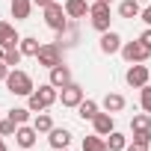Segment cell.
Masks as SVG:
<instances>
[{"label":"cell","instance_id":"cell-1","mask_svg":"<svg viewBox=\"0 0 151 151\" xmlns=\"http://www.w3.org/2000/svg\"><path fill=\"white\" fill-rule=\"evenodd\" d=\"M59 101V89L56 86H50V83H45V86H39V89H33V95L27 98V107L33 110V113H45L50 104H56Z\"/></svg>","mask_w":151,"mask_h":151},{"label":"cell","instance_id":"cell-2","mask_svg":"<svg viewBox=\"0 0 151 151\" xmlns=\"http://www.w3.org/2000/svg\"><path fill=\"white\" fill-rule=\"evenodd\" d=\"M6 89L12 92V95H21V98H30L33 95V77L27 71H21V68H12L9 71V77H6Z\"/></svg>","mask_w":151,"mask_h":151},{"label":"cell","instance_id":"cell-3","mask_svg":"<svg viewBox=\"0 0 151 151\" xmlns=\"http://www.w3.org/2000/svg\"><path fill=\"white\" fill-rule=\"evenodd\" d=\"M110 3H104V0H95V3L89 6V24L98 30V33H107L110 30Z\"/></svg>","mask_w":151,"mask_h":151},{"label":"cell","instance_id":"cell-4","mask_svg":"<svg viewBox=\"0 0 151 151\" xmlns=\"http://www.w3.org/2000/svg\"><path fill=\"white\" fill-rule=\"evenodd\" d=\"M42 12H45V24H47L53 33H59V30H65V27H68V15H65V6H59L56 0H53L50 6H45Z\"/></svg>","mask_w":151,"mask_h":151},{"label":"cell","instance_id":"cell-5","mask_svg":"<svg viewBox=\"0 0 151 151\" xmlns=\"http://www.w3.org/2000/svg\"><path fill=\"white\" fill-rule=\"evenodd\" d=\"M130 133H133L136 142L151 145V113H139V116H133V119H130Z\"/></svg>","mask_w":151,"mask_h":151},{"label":"cell","instance_id":"cell-6","mask_svg":"<svg viewBox=\"0 0 151 151\" xmlns=\"http://www.w3.org/2000/svg\"><path fill=\"white\" fill-rule=\"evenodd\" d=\"M119 53L124 56V62H130V65H133V62H145V59L151 56V47H145V45L136 39V42H124Z\"/></svg>","mask_w":151,"mask_h":151},{"label":"cell","instance_id":"cell-7","mask_svg":"<svg viewBox=\"0 0 151 151\" xmlns=\"http://www.w3.org/2000/svg\"><path fill=\"white\" fill-rule=\"evenodd\" d=\"M124 80H127V86L142 89V86H148V80H151V71H148L145 62H133V65L127 68V74H124Z\"/></svg>","mask_w":151,"mask_h":151},{"label":"cell","instance_id":"cell-8","mask_svg":"<svg viewBox=\"0 0 151 151\" xmlns=\"http://www.w3.org/2000/svg\"><path fill=\"white\" fill-rule=\"evenodd\" d=\"M39 65H45V68H53V65H59L62 62V47L56 45V42H47V45H42V50H39Z\"/></svg>","mask_w":151,"mask_h":151},{"label":"cell","instance_id":"cell-9","mask_svg":"<svg viewBox=\"0 0 151 151\" xmlns=\"http://www.w3.org/2000/svg\"><path fill=\"white\" fill-rule=\"evenodd\" d=\"M122 36L116 33V30H107V33H101V39H98V47H101V53H107V56H113V53H119L122 50Z\"/></svg>","mask_w":151,"mask_h":151},{"label":"cell","instance_id":"cell-10","mask_svg":"<svg viewBox=\"0 0 151 151\" xmlns=\"http://www.w3.org/2000/svg\"><path fill=\"white\" fill-rule=\"evenodd\" d=\"M59 101H62V107H80V101H83V86H80V83H68V86L59 92Z\"/></svg>","mask_w":151,"mask_h":151},{"label":"cell","instance_id":"cell-11","mask_svg":"<svg viewBox=\"0 0 151 151\" xmlns=\"http://www.w3.org/2000/svg\"><path fill=\"white\" fill-rule=\"evenodd\" d=\"M50 86H56V89H65L68 83H74L71 80V68L65 65V62H59V65H53L50 68V80H47Z\"/></svg>","mask_w":151,"mask_h":151},{"label":"cell","instance_id":"cell-12","mask_svg":"<svg viewBox=\"0 0 151 151\" xmlns=\"http://www.w3.org/2000/svg\"><path fill=\"white\" fill-rule=\"evenodd\" d=\"M36 139H39V130H36V127H30V124H18V130H15V142H18L24 151H30V148L36 145Z\"/></svg>","mask_w":151,"mask_h":151},{"label":"cell","instance_id":"cell-13","mask_svg":"<svg viewBox=\"0 0 151 151\" xmlns=\"http://www.w3.org/2000/svg\"><path fill=\"white\" fill-rule=\"evenodd\" d=\"M0 45H3L6 50H9V47H18V45H21V36L15 33V27H12L9 21H0Z\"/></svg>","mask_w":151,"mask_h":151},{"label":"cell","instance_id":"cell-14","mask_svg":"<svg viewBox=\"0 0 151 151\" xmlns=\"http://www.w3.org/2000/svg\"><path fill=\"white\" fill-rule=\"evenodd\" d=\"M92 127H95V133H98V136H107V133H113V130H116L113 113H98V116L92 119Z\"/></svg>","mask_w":151,"mask_h":151},{"label":"cell","instance_id":"cell-15","mask_svg":"<svg viewBox=\"0 0 151 151\" xmlns=\"http://www.w3.org/2000/svg\"><path fill=\"white\" fill-rule=\"evenodd\" d=\"M47 142H50L53 151H62V148H68V142H71V130H68V127H53L50 136H47Z\"/></svg>","mask_w":151,"mask_h":151},{"label":"cell","instance_id":"cell-16","mask_svg":"<svg viewBox=\"0 0 151 151\" xmlns=\"http://www.w3.org/2000/svg\"><path fill=\"white\" fill-rule=\"evenodd\" d=\"M89 6H92V3H86V0H65V15H68L71 21L86 18V15H89Z\"/></svg>","mask_w":151,"mask_h":151},{"label":"cell","instance_id":"cell-17","mask_svg":"<svg viewBox=\"0 0 151 151\" xmlns=\"http://www.w3.org/2000/svg\"><path fill=\"white\" fill-rule=\"evenodd\" d=\"M56 45H59V47H71V45H77V27H74V21H68V27L56 33Z\"/></svg>","mask_w":151,"mask_h":151},{"label":"cell","instance_id":"cell-18","mask_svg":"<svg viewBox=\"0 0 151 151\" xmlns=\"http://www.w3.org/2000/svg\"><path fill=\"white\" fill-rule=\"evenodd\" d=\"M119 15H122V18H127V21L139 18V15H142L139 0H122V3H119Z\"/></svg>","mask_w":151,"mask_h":151},{"label":"cell","instance_id":"cell-19","mask_svg":"<svg viewBox=\"0 0 151 151\" xmlns=\"http://www.w3.org/2000/svg\"><path fill=\"white\" fill-rule=\"evenodd\" d=\"M124 104H127V101H124V95H119V92H107V95H104V110H107V113H122Z\"/></svg>","mask_w":151,"mask_h":151},{"label":"cell","instance_id":"cell-20","mask_svg":"<svg viewBox=\"0 0 151 151\" xmlns=\"http://www.w3.org/2000/svg\"><path fill=\"white\" fill-rule=\"evenodd\" d=\"M33 12V0H12V18L15 21H27Z\"/></svg>","mask_w":151,"mask_h":151},{"label":"cell","instance_id":"cell-21","mask_svg":"<svg viewBox=\"0 0 151 151\" xmlns=\"http://www.w3.org/2000/svg\"><path fill=\"white\" fill-rule=\"evenodd\" d=\"M98 113H101V110H98V104H95L92 98H83V101H80V107H77V116H80L83 122H92Z\"/></svg>","mask_w":151,"mask_h":151},{"label":"cell","instance_id":"cell-22","mask_svg":"<svg viewBox=\"0 0 151 151\" xmlns=\"http://www.w3.org/2000/svg\"><path fill=\"white\" fill-rule=\"evenodd\" d=\"M83 151H110L107 148V136H98V133L83 136Z\"/></svg>","mask_w":151,"mask_h":151},{"label":"cell","instance_id":"cell-23","mask_svg":"<svg viewBox=\"0 0 151 151\" xmlns=\"http://www.w3.org/2000/svg\"><path fill=\"white\" fill-rule=\"evenodd\" d=\"M107 148H110V151H124V148H127V136L119 133V130L107 133Z\"/></svg>","mask_w":151,"mask_h":151},{"label":"cell","instance_id":"cell-24","mask_svg":"<svg viewBox=\"0 0 151 151\" xmlns=\"http://www.w3.org/2000/svg\"><path fill=\"white\" fill-rule=\"evenodd\" d=\"M21 53L24 56H39V50H42V45H39V39H33V36H27V39H21Z\"/></svg>","mask_w":151,"mask_h":151},{"label":"cell","instance_id":"cell-25","mask_svg":"<svg viewBox=\"0 0 151 151\" xmlns=\"http://www.w3.org/2000/svg\"><path fill=\"white\" fill-rule=\"evenodd\" d=\"M33 127H36L39 133H50V130H53V119H50L47 113H39V116L33 119Z\"/></svg>","mask_w":151,"mask_h":151},{"label":"cell","instance_id":"cell-26","mask_svg":"<svg viewBox=\"0 0 151 151\" xmlns=\"http://www.w3.org/2000/svg\"><path fill=\"white\" fill-rule=\"evenodd\" d=\"M30 113H33L30 107H12V110H9V119H12L15 124H27V122H30Z\"/></svg>","mask_w":151,"mask_h":151},{"label":"cell","instance_id":"cell-27","mask_svg":"<svg viewBox=\"0 0 151 151\" xmlns=\"http://www.w3.org/2000/svg\"><path fill=\"white\" fill-rule=\"evenodd\" d=\"M21 56H24V53H21V47H9V50H6V56H3V62H6L9 68H15V65L21 62Z\"/></svg>","mask_w":151,"mask_h":151},{"label":"cell","instance_id":"cell-28","mask_svg":"<svg viewBox=\"0 0 151 151\" xmlns=\"http://www.w3.org/2000/svg\"><path fill=\"white\" fill-rule=\"evenodd\" d=\"M139 107H142L145 113H151V83L139 89Z\"/></svg>","mask_w":151,"mask_h":151},{"label":"cell","instance_id":"cell-29","mask_svg":"<svg viewBox=\"0 0 151 151\" xmlns=\"http://www.w3.org/2000/svg\"><path fill=\"white\" fill-rule=\"evenodd\" d=\"M15 130H18V124L6 116V119H0V133H3V136H15Z\"/></svg>","mask_w":151,"mask_h":151},{"label":"cell","instance_id":"cell-30","mask_svg":"<svg viewBox=\"0 0 151 151\" xmlns=\"http://www.w3.org/2000/svg\"><path fill=\"white\" fill-rule=\"evenodd\" d=\"M124 151H148V145H145V142H136V139H133V142H127V148H124Z\"/></svg>","mask_w":151,"mask_h":151},{"label":"cell","instance_id":"cell-31","mask_svg":"<svg viewBox=\"0 0 151 151\" xmlns=\"http://www.w3.org/2000/svg\"><path fill=\"white\" fill-rule=\"evenodd\" d=\"M9 71H12V68H9L6 62H0V83H6V77H9Z\"/></svg>","mask_w":151,"mask_h":151},{"label":"cell","instance_id":"cell-32","mask_svg":"<svg viewBox=\"0 0 151 151\" xmlns=\"http://www.w3.org/2000/svg\"><path fill=\"white\" fill-rule=\"evenodd\" d=\"M139 42H142V45H145V47H151V27H148V30H145V33H142V36H139Z\"/></svg>","mask_w":151,"mask_h":151},{"label":"cell","instance_id":"cell-33","mask_svg":"<svg viewBox=\"0 0 151 151\" xmlns=\"http://www.w3.org/2000/svg\"><path fill=\"white\" fill-rule=\"evenodd\" d=\"M139 18H142V21H145V27H151V6H145V9H142V15H139Z\"/></svg>","mask_w":151,"mask_h":151},{"label":"cell","instance_id":"cell-34","mask_svg":"<svg viewBox=\"0 0 151 151\" xmlns=\"http://www.w3.org/2000/svg\"><path fill=\"white\" fill-rule=\"evenodd\" d=\"M33 3H36V6H42V9H45V6H50V3H53V0H33Z\"/></svg>","mask_w":151,"mask_h":151},{"label":"cell","instance_id":"cell-35","mask_svg":"<svg viewBox=\"0 0 151 151\" xmlns=\"http://www.w3.org/2000/svg\"><path fill=\"white\" fill-rule=\"evenodd\" d=\"M3 56H6V47H3V45H0V62H3Z\"/></svg>","mask_w":151,"mask_h":151},{"label":"cell","instance_id":"cell-36","mask_svg":"<svg viewBox=\"0 0 151 151\" xmlns=\"http://www.w3.org/2000/svg\"><path fill=\"white\" fill-rule=\"evenodd\" d=\"M0 151H9V148H6V145H3V142H0Z\"/></svg>","mask_w":151,"mask_h":151},{"label":"cell","instance_id":"cell-37","mask_svg":"<svg viewBox=\"0 0 151 151\" xmlns=\"http://www.w3.org/2000/svg\"><path fill=\"white\" fill-rule=\"evenodd\" d=\"M0 142H3V133H0Z\"/></svg>","mask_w":151,"mask_h":151},{"label":"cell","instance_id":"cell-38","mask_svg":"<svg viewBox=\"0 0 151 151\" xmlns=\"http://www.w3.org/2000/svg\"><path fill=\"white\" fill-rule=\"evenodd\" d=\"M139 3H148V0H139Z\"/></svg>","mask_w":151,"mask_h":151},{"label":"cell","instance_id":"cell-39","mask_svg":"<svg viewBox=\"0 0 151 151\" xmlns=\"http://www.w3.org/2000/svg\"><path fill=\"white\" fill-rule=\"evenodd\" d=\"M104 3H113V0H104Z\"/></svg>","mask_w":151,"mask_h":151},{"label":"cell","instance_id":"cell-40","mask_svg":"<svg viewBox=\"0 0 151 151\" xmlns=\"http://www.w3.org/2000/svg\"><path fill=\"white\" fill-rule=\"evenodd\" d=\"M62 151H68V148H62Z\"/></svg>","mask_w":151,"mask_h":151}]
</instances>
